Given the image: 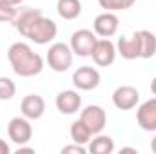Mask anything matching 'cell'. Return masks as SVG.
<instances>
[{
	"label": "cell",
	"instance_id": "3",
	"mask_svg": "<svg viewBox=\"0 0 156 154\" xmlns=\"http://www.w3.org/2000/svg\"><path fill=\"white\" fill-rule=\"evenodd\" d=\"M73 54L75 53H73L71 45H67L64 42H56L49 47L45 60L55 73H66L73 65Z\"/></svg>",
	"mask_w": 156,
	"mask_h": 154
},
{
	"label": "cell",
	"instance_id": "13",
	"mask_svg": "<svg viewBox=\"0 0 156 154\" xmlns=\"http://www.w3.org/2000/svg\"><path fill=\"white\" fill-rule=\"evenodd\" d=\"M20 111L27 120H40L45 113V100L40 94H27L20 103Z\"/></svg>",
	"mask_w": 156,
	"mask_h": 154
},
{
	"label": "cell",
	"instance_id": "7",
	"mask_svg": "<svg viewBox=\"0 0 156 154\" xmlns=\"http://www.w3.org/2000/svg\"><path fill=\"white\" fill-rule=\"evenodd\" d=\"M80 120L89 127V131L94 136V134H100L104 131V127L107 123V114H105L104 107H100V105H87L82 111Z\"/></svg>",
	"mask_w": 156,
	"mask_h": 154
},
{
	"label": "cell",
	"instance_id": "27",
	"mask_svg": "<svg viewBox=\"0 0 156 154\" xmlns=\"http://www.w3.org/2000/svg\"><path fill=\"white\" fill-rule=\"evenodd\" d=\"M120 152H133V154H138V151L134 149V147H122V151Z\"/></svg>",
	"mask_w": 156,
	"mask_h": 154
},
{
	"label": "cell",
	"instance_id": "24",
	"mask_svg": "<svg viewBox=\"0 0 156 154\" xmlns=\"http://www.w3.org/2000/svg\"><path fill=\"white\" fill-rule=\"evenodd\" d=\"M35 154V149L33 147H24V145H18V149H16V154Z\"/></svg>",
	"mask_w": 156,
	"mask_h": 154
},
{
	"label": "cell",
	"instance_id": "21",
	"mask_svg": "<svg viewBox=\"0 0 156 154\" xmlns=\"http://www.w3.org/2000/svg\"><path fill=\"white\" fill-rule=\"evenodd\" d=\"M16 94V85L11 78L0 76V100H11Z\"/></svg>",
	"mask_w": 156,
	"mask_h": 154
},
{
	"label": "cell",
	"instance_id": "5",
	"mask_svg": "<svg viewBox=\"0 0 156 154\" xmlns=\"http://www.w3.org/2000/svg\"><path fill=\"white\" fill-rule=\"evenodd\" d=\"M96 42H98L96 33L89 29H78L71 35V49L78 56H91Z\"/></svg>",
	"mask_w": 156,
	"mask_h": 154
},
{
	"label": "cell",
	"instance_id": "23",
	"mask_svg": "<svg viewBox=\"0 0 156 154\" xmlns=\"http://www.w3.org/2000/svg\"><path fill=\"white\" fill-rule=\"evenodd\" d=\"M67 152L85 154V152H87V149H85L83 145H80V143H73V145H66V147L62 149V154H67Z\"/></svg>",
	"mask_w": 156,
	"mask_h": 154
},
{
	"label": "cell",
	"instance_id": "17",
	"mask_svg": "<svg viewBox=\"0 0 156 154\" xmlns=\"http://www.w3.org/2000/svg\"><path fill=\"white\" fill-rule=\"evenodd\" d=\"M56 11L64 20H75L82 15V4L80 0H58Z\"/></svg>",
	"mask_w": 156,
	"mask_h": 154
},
{
	"label": "cell",
	"instance_id": "16",
	"mask_svg": "<svg viewBox=\"0 0 156 154\" xmlns=\"http://www.w3.org/2000/svg\"><path fill=\"white\" fill-rule=\"evenodd\" d=\"M42 15V11L40 9H33V7H29V9H22V11H18V15H16V18H15V29L22 35V37H26V33H27V29H29V26L35 22V18Z\"/></svg>",
	"mask_w": 156,
	"mask_h": 154
},
{
	"label": "cell",
	"instance_id": "1",
	"mask_svg": "<svg viewBox=\"0 0 156 154\" xmlns=\"http://www.w3.org/2000/svg\"><path fill=\"white\" fill-rule=\"evenodd\" d=\"M7 60L13 71L22 78L37 76L44 69V58L24 42L11 44V47L7 49Z\"/></svg>",
	"mask_w": 156,
	"mask_h": 154
},
{
	"label": "cell",
	"instance_id": "11",
	"mask_svg": "<svg viewBox=\"0 0 156 154\" xmlns=\"http://www.w3.org/2000/svg\"><path fill=\"white\" fill-rule=\"evenodd\" d=\"M55 103H56V109L62 114H75V113L80 111V107H82V96L78 94L76 91L67 89V91L58 93Z\"/></svg>",
	"mask_w": 156,
	"mask_h": 154
},
{
	"label": "cell",
	"instance_id": "26",
	"mask_svg": "<svg viewBox=\"0 0 156 154\" xmlns=\"http://www.w3.org/2000/svg\"><path fill=\"white\" fill-rule=\"evenodd\" d=\"M2 2H5V4H9V5H15V7H16V5H20L24 0H2Z\"/></svg>",
	"mask_w": 156,
	"mask_h": 154
},
{
	"label": "cell",
	"instance_id": "6",
	"mask_svg": "<svg viewBox=\"0 0 156 154\" xmlns=\"http://www.w3.org/2000/svg\"><path fill=\"white\" fill-rule=\"evenodd\" d=\"M140 102V93L133 85H120L113 93V103L120 111H131L138 105Z\"/></svg>",
	"mask_w": 156,
	"mask_h": 154
},
{
	"label": "cell",
	"instance_id": "15",
	"mask_svg": "<svg viewBox=\"0 0 156 154\" xmlns=\"http://www.w3.org/2000/svg\"><path fill=\"white\" fill-rule=\"evenodd\" d=\"M136 37L140 40V58L144 60L153 58L156 54V35L147 29H142V31H136Z\"/></svg>",
	"mask_w": 156,
	"mask_h": 154
},
{
	"label": "cell",
	"instance_id": "29",
	"mask_svg": "<svg viewBox=\"0 0 156 154\" xmlns=\"http://www.w3.org/2000/svg\"><path fill=\"white\" fill-rule=\"evenodd\" d=\"M151 149H153V152L156 154V136L153 138V142H151Z\"/></svg>",
	"mask_w": 156,
	"mask_h": 154
},
{
	"label": "cell",
	"instance_id": "9",
	"mask_svg": "<svg viewBox=\"0 0 156 154\" xmlns=\"http://www.w3.org/2000/svg\"><path fill=\"white\" fill-rule=\"evenodd\" d=\"M116 45L111 42L109 38H100L96 42V45H94V49H93V60H94V64L96 65H100V67H109V65H113L115 64V60H116Z\"/></svg>",
	"mask_w": 156,
	"mask_h": 154
},
{
	"label": "cell",
	"instance_id": "4",
	"mask_svg": "<svg viewBox=\"0 0 156 154\" xmlns=\"http://www.w3.org/2000/svg\"><path fill=\"white\" fill-rule=\"evenodd\" d=\"M7 134H9V140L16 145H26L31 142V136H33V127L29 123V120L26 116H16V118H11L9 123H7Z\"/></svg>",
	"mask_w": 156,
	"mask_h": 154
},
{
	"label": "cell",
	"instance_id": "20",
	"mask_svg": "<svg viewBox=\"0 0 156 154\" xmlns=\"http://www.w3.org/2000/svg\"><path fill=\"white\" fill-rule=\"evenodd\" d=\"M134 2H136V0H98L100 7L105 9V11H111V13L131 9V7L134 5Z\"/></svg>",
	"mask_w": 156,
	"mask_h": 154
},
{
	"label": "cell",
	"instance_id": "19",
	"mask_svg": "<svg viewBox=\"0 0 156 154\" xmlns=\"http://www.w3.org/2000/svg\"><path fill=\"white\" fill-rule=\"evenodd\" d=\"M69 134H71V140H73L75 143H80V145L89 143L91 138H93V132L89 131V127H87L82 120H76V121L71 123V131H69Z\"/></svg>",
	"mask_w": 156,
	"mask_h": 154
},
{
	"label": "cell",
	"instance_id": "25",
	"mask_svg": "<svg viewBox=\"0 0 156 154\" xmlns=\"http://www.w3.org/2000/svg\"><path fill=\"white\" fill-rule=\"evenodd\" d=\"M11 152V149H9V145L0 138V154H9Z\"/></svg>",
	"mask_w": 156,
	"mask_h": 154
},
{
	"label": "cell",
	"instance_id": "10",
	"mask_svg": "<svg viewBox=\"0 0 156 154\" xmlns=\"http://www.w3.org/2000/svg\"><path fill=\"white\" fill-rule=\"evenodd\" d=\"M118 26H120V20L115 13L111 11H105L102 15H98L93 22V27H94V33L102 38H111L115 37L118 31Z\"/></svg>",
	"mask_w": 156,
	"mask_h": 154
},
{
	"label": "cell",
	"instance_id": "12",
	"mask_svg": "<svg viewBox=\"0 0 156 154\" xmlns=\"http://www.w3.org/2000/svg\"><path fill=\"white\" fill-rule=\"evenodd\" d=\"M136 120H138V125L147 131V132H153L156 131V96L144 102L138 111H136Z\"/></svg>",
	"mask_w": 156,
	"mask_h": 154
},
{
	"label": "cell",
	"instance_id": "28",
	"mask_svg": "<svg viewBox=\"0 0 156 154\" xmlns=\"http://www.w3.org/2000/svg\"><path fill=\"white\" fill-rule=\"evenodd\" d=\"M151 93L156 96V76L153 78V82H151Z\"/></svg>",
	"mask_w": 156,
	"mask_h": 154
},
{
	"label": "cell",
	"instance_id": "2",
	"mask_svg": "<svg viewBox=\"0 0 156 154\" xmlns=\"http://www.w3.org/2000/svg\"><path fill=\"white\" fill-rule=\"evenodd\" d=\"M56 35H58V26L55 24V20L40 15V16L35 18V22L29 26V29L26 33V38H29L31 42H35L38 45H45L51 40L56 38Z\"/></svg>",
	"mask_w": 156,
	"mask_h": 154
},
{
	"label": "cell",
	"instance_id": "8",
	"mask_svg": "<svg viewBox=\"0 0 156 154\" xmlns=\"http://www.w3.org/2000/svg\"><path fill=\"white\" fill-rule=\"evenodd\" d=\"M100 73L91 65H82L73 73V85L80 91H93L100 85Z\"/></svg>",
	"mask_w": 156,
	"mask_h": 154
},
{
	"label": "cell",
	"instance_id": "22",
	"mask_svg": "<svg viewBox=\"0 0 156 154\" xmlns=\"http://www.w3.org/2000/svg\"><path fill=\"white\" fill-rule=\"evenodd\" d=\"M16 15H18V9L15 5H9L0 0V22H15Z\"/></svg>",
	"mask_w": 156,
	"mask_h": 154
},
{
	"label": "cell",
	"instance_id": "18",
	"mask_svg": "<svg viewBox=\"0 0 156 154\" xmlns=\"http://www.w3.org/2000/svg\"><path fill=\"white\" fill-rule=\"evenodd\" d=\"M91 154H113L115 152V142L111 136H104V134H98L96 138H93L89 142V149Z\"/></svg>",
	"mask_w": 156,
	"mask_h": 154
},
{
	"label": "cell",
	"instance_id": "14",
	"mask_svg": "<svg viewBox=\"0 0 156 154\" xmlns=\"http://www.w3.org/2000/svg\"><path fill=\"white\" fill-rule=\"evenodd\" d=\"M116 53L125 60H136L140 58V40L136 33L133 37H122L116 42Z\"/></svg>",
	"mask_w": 156,
	"mask_h": 154
}]
</instances>
